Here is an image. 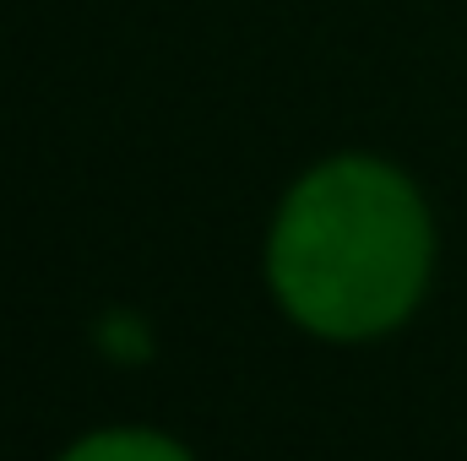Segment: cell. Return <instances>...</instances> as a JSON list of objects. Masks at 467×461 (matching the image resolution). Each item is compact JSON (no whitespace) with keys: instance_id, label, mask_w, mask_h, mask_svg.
<instances>
[{"instance_id":"cell-2","label":"cell","mask_w":467,"mask_h":461,"mask_svg":"<svg viewBox=\"0 0 467 461\" xmlns=\"http://www.w3.org/2000/svg\"><path fill=\"white\" fill-rule=\"evenodd\" d=\"M66 461H191L180 446L158 440V435H136V429H119V435H93L82 440Z\"/></svg>"},{"instance_id":"cell-3","label":"cell","mask_w":467,"mask_h":461,"mask_svg":"<svg viewBox=\"0 0 467 461\" xmlns=\"http://www.w3.org/2000/svg\"><path fill=\"white\" fill-rule=\"evenodd\" d=\"M99 343L109 347L115 358H147V353H152V337H147V326H141L136 315H109V321L99 326Z\"/></svg>"},{"instance_id":"cell-1","label":"cell","mask_w":467,"mask_h":461,"mask_svg":"<svg viewBox=\"0 0 467 461\" xmlns=\"http://www.w3.org/2000/svg\"><path fill=\"white\" fill-rule=\"evenodd\" d=\"M430 277V218L413 185L375 163L337 158L299 179L272 229V288L321 337L397 326Z\"/></svg>"}]
</instances>
